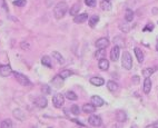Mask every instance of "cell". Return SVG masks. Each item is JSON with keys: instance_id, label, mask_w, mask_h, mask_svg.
<instances>
[{"instance_id": "obj_1", "label": "cell", "mask_w": 158, "mask_h": 128, "mask_svg": "<svg viewBox=\"0 0 158 128\" xmlns=\"http://www.w3.org/2000/svg\"><path fill=\"white\" fill-rule=\"evenodd\" d=\"M67 10H68V7H67L66 2H59L53 8V13H55V17L57 19H60L63 18L65 15H66Z\"/></svg>"}, {"instance_id": "obj_2", "label": "cell", "mask_w": 158, "mask_h": 128, "mask_svg": "<svg viewBox=\"0 0 158 128\" xmlns=\"http://www.w3.org/2000/svg\"><path fill=\"white\" fill-rule=\"evenodd\" d=\"M121 65L126 70L132 69V58L128 51H124L122 57H121Z\"/></svg>"}, {"instance_id": "obj_3", "label": "cell", "mask_w": 158, "mask_h": 128, "mask_svg": "<svg viewBox=\"0 0 158 128\" xmlns=\"http://www.w3.org/2000/svg\"><path fill=\"white\" fill-rule=\"evenodd\" d=\"M53 104L56 108H61L65 104V96L61 94H56L53 97Z\"/></svg>"}, {"instance_id": "obj_4", "label": "cell", "mask_w": 158, "mask_h": 128, "mask_svg": "<svg viewBox=\"0 0 158 128\" xmlns=\"http://www.w3.org/2000/svg\"><path fill=\"white\" fill-rule=\"evenodd\" d=\"M13 75H14L16 79H17V81H18L19 84H21V85H24V86L30 85L29 79H28L25 75H22V74H20V73H13Z\"/></svg>"}, {"instance_id": "obj_5", "label": "cell", "mask_w": 158, "mask_h": 128, "mask_svg": "<svg viewBox=\"0 0 158 128\" xmlns=\"http://www.w3.org/2000/svg\"><path fill=\"white\" fill-rule=\"evenodd\" d=\"M13 74V69L9 65H0V75L2 77H8Z\"/></svg>"}, {"instance_id": "obj_6", "label": "cell", "mask_w": 158, "mask_h": 128, "mask_svg": "<svg viewBox=\"0 0 158 128\" xmlns=\"http://www.w3.org/2000/svg\"><path fill=\"white\" fill-rule=\"evenodd\" d=\"M88 121H89V124H90L92 126H95V127H99V126H101V124H103L101 118L97 115H92L89 117Z\"/></svg>"}, {"instance_id": "obj_7", "label": "cell", "mask_w": 158, "mask_h": 128, "mask_svg": "<svg viewBox=\"0 0 158 128\" xmlns=\"http://www.w3.org/2000/svg\"><path fill=\"white\" fill-rule=\"evenodd\" d=\"M119 53H120V47L117 46V45H115L114 48L110 51V59L113 61H117L119 59Z\"/></svg>"}, {"instance_id": "obj_8", "label": "cell", "mask_w": 158, "mask_h": 128, "mask_svg": "<svg viewBox=\"0 0 158 128\" xmlns=\"http://www.w3.org/2000/svg\"><path fill=\"white\" fill-rule=\"evenodd\" d=\"M109 46V40L107 38H99L96 41V47L98 49H106Z\"/></svg>"}, {"instance_id": "obj_9", "label": "cell", "mask_w": 158, "mask_h": 128, "mask_svg": "<svg viewBox=\"0 0 158 128\" xmlns=\"http://www.w3.org/2000/svg\"><path fill=\"white\" fill-rule=\"evenodd\" d=\"M35 104H36V106H38L39 108H46L47 107V99H46V97H43V96H40L38 98H36V100H35Z\"/></svg>"}, {"instance_id": "obj_10", "label": "cell", "mask_w": 158, "mask_h": 128, "mask_svg": "<svg viewBox=\"0 0 158 128\" xmlns=\"http://www.w3.org/2000/svg\"><path fill=\"white\" fill-rule=\"evenodd\" d=\"M88 20V13H81V15H76V17L74 18V21L76 24H82L85 21Z\"/></svg>"}, {"instance_id": "obj_11", "label": "cell", "mask_w": 158, "mask_h": 128, "mask_svg": "<svg viewBox=\"0 0 158 128\" xmlns=\"http://www.w3.org/2000/svg\"><path fill=\"white\" fill-rule=\"evenodd\" d=\"M82 110H84V113L92 114V113H95V110H96V106H95L93 104H85V105L82 106Z\"/></svg>"}, {"instance_id": "obj_12", "label": "cell", "mask_w": 158, "mask_h": 128, "mask_svg": "<svg viewBox=\"0 0 158 128\" xmlns=\"http://www.w3.org/2000/svg\"><path fill=\"white\" fill-rule=\"evenodd\" d=\"M90 82L93 86L99 87V86H103L105 84V80L101 77H92V78H90Z\"/></svg>"}, {"instance_id": "obj_13", "label": "cell", "mask_w": 158, "mask_h": 128, "mask_svg": "<svg viewBox=\"0 0 158 128\" xmlns=\"http://www.w3.org/2000/svg\"><path fill=\"white\" fill-rule=\"evenodd\" d=\"M92 104H93L96 107H101V106L105 104V102H104V99H103L101 97H99V96H92Z\"/></svg>"}, {"instance_id": "obj_14", "label": "cell", "mask_w": 158, "mask_h": 128, "mask_svg": "<svg viewBox=\"0 0 158 128\" xmlns=\"http://www.w3.org/2000/svg\"><path fill=\"white\" fill-rule=\"evenodd\" d=\"M80 9H81V3H80V2H76V3L70 8L69 13H70L71 16H76V15H78L79 13Z\"/></svg>"}, {"instance_id": "obj_15", "label": "cell", "mask_w": 158, "mask_h": 128, "mask_svg": "<svg viewBox=\"0 0 158 128\" xmlns=\"http://www.w3.org/2000/svg\"><path fill=\"white\" fill-rule=\"evenodd\" d=\"M151 85H153V82H151L150 78L146 77L145 81H144V92H145V94H149V92H150V89H151Z\"/></svg>"}, {"instance_id": "obj_16", "label": "cell", "mask_w": 158, "mask_h": 128, "mask_svg": "<svg viewBox=\"0 0 158 128\" xmlns=\"http://www.w3.org/2000/svg\"><path fill=\"white\" fill-rule=\"evenodd\" d=\"M98 67L101 70H108V68H109V61L106 58H101L99 60V63H98Z\"/></svg>"}, {"instance_id": "obj_17", "label": "cell", "mask_w": 158, "mask_h": 128, "mask_svg": "<svg viewBox=\"0 0 158 128\" xmlns=\"http://www.w3.org/2000/svg\"><path fill=\"white\" fill-rule=\"evenodd\" d=\"M135 55H136V58H137V60H138V63H143L144 61V53H143V51L140 50L138 47H136L135 49Z\"/></svg>"}, {"instance_id": "obj_18", "label": "cell", "mask_w": 158, "mask_h": 128, "mask_svg": "<svg viewBox=\"0 0 158 128\" xmlns=\"http://www.w3.org/2000/svg\"><path fill=\"white\" fill-rule=\"evenodd\" d=\"M51 82H53V86L57 87V88H58V87H61V86H63V78L60 77V75H59V76H56L53 80H51Z\"/></svg>"}, {"instance_id": "obj_19", "label": "cell", "mask_w": 158, "mask_h": 128, "mask_svg": "<svg viewBox=\"0 0 158 128\" xmlns=\"http://www.w3.org/2000/svg\"><path fill=\"white\" fill-rule=\"evenodd\" d=\"M41 64L43 66H46L47 68H51V59L49 56H43L41 58Z\"/></svg>"}, {"instance_id": "obj_20", "label": "cell", "mask_w": 158, "mask_h": 128, "mask_svg": "<svg viewBox=\"0 0 158 128\" xmlns=\"http://www.w3.org/2000/svg\"><path fill=\"white\" fill-rule=\"evenodd\" d=\"M116 118H117V120H118L119 123H124V121L127 119V115H126L125 112L120 110V112H118V113L116 114Z\"/></svg>"}, {"instance_id": "obj_21", "label": "cell", "mask_w": 158, "mask_h": 128, "mask_svg": "<svg viewBox=\"0 0 158 128\" xmlns=\"http://www.w3.org/2000/svg\"><path fill=\"white\" fill-rule=\"evenodd\" d=\"M107 88L110 90V91H116V90L118 89V85H117V82H115L113 80H109L107 82Z\"/></svg>"}, {"instance_id": "obj_22", "label": "cell", "mask_w": 158, "mask_h": 128, "mask_svg": "<svg viewBox=\"0 0 158 128\" xmlns=\"http://www.w3.org/2000/svg\"><path fill=\"white\" fill-rule=\"evenodd\" d=\"M65 96H66L67 99H69V100H72V102H74V100H77V99H78V96H77V95H76V94H75L74 91H71V90H68V91L66 92V95H65Z\"/></svg>"}, {"instance_id": "obj_23", "label": "cell", "mask_w": 158, "mask_h": 128, "mask_svg": "<svg viewBox=\"0 0 158 128\" xmlns=\"http://www.w3.org/2000/svg\"><path fill=\"white\" fill-rule=\"evenodd\" d=\"M100 6H101V9L105 10V11H108V10L111 9V3L109 2V0H103Z\"/></svg>"}, {"instance_id": "obj_24", "label": "cell", "mask_w": 158, "mask_h": 128, "mask_svg": "<svg viewBox=\"0 0 158 128\" xmlns=\"http://www.w3.org/2000/svg\"><path fill=\"white\" fill-rule=\"evenodd\" d=\"M132 19H134V13H132V10L127 9V10H126V13H125V20H126L127 22H132Z\"/></svg>"}, {"instance_id": "obj_25", "label": "cell", "mask_w": 158, "mask_h": 128, "mask_svg": "<svg viewBox=\"0 0 158 128\" xmlns=\"http://www.w3.org/2000/svg\"><path fill=\"white\" fill-rule=\"evenodd\" d=\"M53 57L59 63V64H64V57L58 52V51H53Z\"/></svg>"}, {"instance_id": "obj_26", "label": "cell", "mask_w": 158, "mask_h": 128, "mask_svg": "<svg viewBox=\"0 0 158 128\" xmlns=\"http://www.w3.org/2000/svg\"><path fill=\"white\" fill-rule=\"evenodd\" d=\"M99 21V17L97 16V15H95V16H92L90 18H89V26L92 27V28H93L95 26H96V24Z\"/></svg>"}, {"instance_id": "obj_27", "label": "cell", "mask_w": 158, "mask_h": 128, "mask_svg": "<svg viewBox=\"0 0 158 128\" xmlns=\"http://www.w3.org/2000/svg\"><path fill=\"white\" fill-rule=\"evenodd\" d=\"M59 75H60V77L63 79H66V78H68V77H70L72 75V71L71 70H68V69H64V70H61V73Z\"/></svg>"}, {"instance_id": "obj_28", "label": "cell", "mask_w": 158, "mask_h": 128, "mask_svg": "<svg viewBox=\"0 0 158 128\" xmlns=\"http://www.w3.org/2000/svg\"><path fill=\"white\" fill-rule=\"evenodd\" d=\"M13 115H14L16 118H18V119H20V120H22V119L25 118L24 113H22L20 109H14V110H13Z\"/></svg>"}, {"instance_id": "obj_29", "label": "cell", "mask_w": 158, "mask_h": 128, "mask_svg": "<svg viewBox=\"0 0 158 128\" xmlns=\"http://www.w3.org/2000/svg\"><path fill=\"white\" fill-rule=\"evenodd\" d=\"M1 128H8V127H13V121L10 119H5L3 121H1Z\"/></svg>"}, {"instance_id": "obj_30", "label": "cell", "mask_w": 158, "mask_h": 128, "mask_svg": "<svg viewBox=\"0 0 158 128\" xmlns=\"http://www.w3.org/2000/svg\"><path fill=\"white\" fill-rule=\"evenodd\" d=\"M156 70V68H146L143 70V75L145 77H150V75Z\"/></svg>"}, {"instance_id": "obj_31", "label": "cell", "mask_w": 158, "mask_h": 128, "mask_svg": "<svg viewBox=\"0 0 158 128\" xmlns=\"http://www.w3.org/2000/svg\"><path fill=\"white\" fill-rule=\"evenodd\" d=\"M105 55H106V52H105L104 49H99V50H97V52L95 53V56H96V58H97V59L105 58Z\"/></svg>"}, {"instance_id": "obj_32", "label": "cell", "mask_w": 158, "mask_h": 128, "mask_svg": "<svg viewBox=\"0 0 158 128\" xmlns=\"http://www.w3.org/2000/svg\"><path fill=\"white\" fill-rule=\"evenodd\" d=\"M41 91L43 92V95H50V87L48 86V85H43L42 87H41Z\"/></svg>"}, {"instance_id": "obj_33", "label": "cell", "mask_w": 158, "mask_h": 128, "mask_svg": "<svg viewBox=\"0 0 158 128\" xmlns=\"http://www.w3.org/2000/svg\"><path fill=\"white\" fill-rule=\"evenodd\" d=\"M71 113H72L74 115H79V114H80V108H79V106H77V105H72V106H71Z\"/></svg>"}, {"instance_id": "obj_34", "label": "cell", "mask_w": 158, "mask_h": 128, "mask_svg": "<svg viewBox=\"0 0 158 128\" xmlns=\"http://www.w3.org/2000/svg\"><path fill=\"white\" fill-rule=\"evenodd\" d=\"M13 5L17 7H24L26 5V0H16L13 1Z\"/></svg>"}, {"instance_id": "obj_35", "label": "cell", "mask_w": 158, "mask_h": 128, "mask_svg": "<svg viewBox=\"0 0 158 128\" xmlns=\"http://www.w3.org/2000/svg\"><path fill=\"white\" fill-rule=\"evenodd\" d=\"M85 3L88 7H95L96 6V0H85Z\"/></svg>"}, {"instance_id": "obj_36", "label": "cell", "mask_w": 158, "mask_h": 128, "mask_svg": "<svg viewBox=\"0 0 158 128\" xmlns=\"http://www.w3.org/2000/svg\"><path fill=\"white\" fill-rule=\"evenodd\" d=\"M151 30H154V25H153V24H148V25L143 29V31H145V32L146 31H151Z\"/></svg>"}, {"instance_id": "obj_37", "label": "cell", "mask_w": 158, "mask_h": 128, "mask_svg": "<svg viewBox=\"0 0 158 128\" xmlns=\"http://www.w3.org/2000/svg\"><path fill=\"white\" fill-rule=\"evenodd\" d=\"M132 82H134V84H138V82H139V77L138 76L132 77Z\"/></svg>"}, {"instance_id": "obj_38", "label": "cell", "mask_w": 158, "mask_h": 128, "mask_svg": "<svg viewBox=\"0 0 158 128\" xmlns=\"http://www.w3.org/2000/svg\"><path fill=\"white\" fill-rule=\"evenodd\" d=\"M21 48H26V49H29V45L28 44H25V42H21Z\"/></svg>"}, {"instance_id": "obj_39", "label": "cell", "mask_w": 158, "mask_h": 128, "mask_svg": "<svg viewBox=\"0 0 158 128\" xmlns=\"http://www.w3.org/2000/svg\"><path fill=\"white\" fill-rule=\"evenodd\" d=\"M157 51H158V45H157Z\"/></svg>"}]
</instances>
